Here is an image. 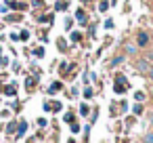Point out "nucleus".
<instances>
[{
	"label": "nucleus",
	"mask_w": 153,
	"mask_h": 143,
	"mask_svg": "<svg viewBox=\"0 0 153 143\" xmlns=\"http://www.w3.org/2000/svg\"><path fill=\"white\" fill-rule=\"evenodd\" d=\"M27 38H30V32H27V30H23V32L19 34V40H27Z\"/></svg>",
	"instance_id": "4be33fe9"
},
{
	"label": "nucleus",
	"mask_w": 153,
	"mask_h": 143,
	"mask_svg": "<svg viewBox=\"0 0 153 143\" xmlns=\"http://www.w3.org/2000/svg\"><path fill=\"white\" fill-rule=\"evenodd\" d=\"M151 95H153V88H151Z\"/></svg>",
	"instance_id": "c9c22d12"
},
{
	"label": "nucleus",
	"mask_w": 153,
	"mask_h": 143,
	"mask_svg": "<svg viewBox=\"0 0 153 143\" xmlns=\"http://www.w3.org/2000/svg\"><path fill=\"white\" fill-rule=\"evenodd\" d=\"M34 86H36V78H27V80H25V88L32 93V91H34Z\"/></svg>",
	"instance_id": "f8f14e48"
},
{
	"label": "nucleus",
	"mask_w": 153,
	"mask_h": 143,
	"mask_svg": "<svg viewBox=\"0 0 153 143\" xmlns=\"http://www.w3.org/2000/svg\"><path fill=\"white\" fill-rule=\"evenodd\" d=\"M134 67H136V70H138L140 74H147L151 65H149V61H147L145 57H140V59H136V61H134Z\"/></svg>",
	"instance_id": "7ed1b4c3"
},
{
	"label": "nucleus",
	"mask_w": 153,
	"mask_h": 143,
	"mask_svg": "<svg viewBox=\"0 0 153 143\" xmlns=\"http://www.w3.org/2000/svg\"><path fill=\"white\" fill-rule=\"evenodd\" d=\"M61 88H63V82H53L51 88H48V95H55V93H59Z\"/></svg>",
	"instance_id": "423d86ee"
},
{
	"label": "nucleus",
	"mask_w": 153,
	"mask_h": 143,
	"mask_svg": "<svg viewBox=\"0 0 153 143\" xmlns=\"http://www.w3.org/2000/svg\"><path fill=\"white\" fill-rule=\"evenodd\" d=\"M145 97H147V95H145L143 91H136V93H134V99H136L138 103H143V101H145Z\"/></svg>",
	"instance_id": "4468645a"
},
{
	"label": "nucleus",
	"mask_w": 153,
	"mask_h": 143,
	"mask_svg": "<svg viewBox=\"0 0 153 143\" xmlns=\"http://www.w3.org/2000/svg\"><path fill=\"white\" fill-rule=\"evenodd\" d=\"M113 91H115L117 95H124V93L128 91V80H126V76H124V74H115V82H113Z\"/></svg>",
	"instance_id": "f257e3e1"
},
{
	"label": "nucleus",
	"mask_w": 153,
	"mask_h": 143,
	"mask_svg": "<svg viewBox=\"0 0 153 143\" xmlns=\"http://www.w3.org/2000/svg\"><path fill=\"white\" fill-rule=\"evenodd\" d=\"M143 143H153V130H149V133L145 135V139H143Z\"/></svg>",
	"instance_id": "6ab92c4d"
},
{
	"label": "nucleus",
	"mask_w": 153,
	"mask_h": 143,
	"mask_svg": "<svg viewBox=\"0 0 153 143\" xmlns=\"http://www.w3.org/2000/svg\"><path fill=\"white\" fill-rule=\"evenodd\" d=\"M151 2H153V0H151Z\"/></svg>",
	"instance_id": "e433bc0d"
},
{
	"label": "nucleus",
	"mask_w": 153,
	"mask_h": 143,
	"mask_svg": "<svg viewBox=\"0 0 153 143\" xmlns=\"http://www.w3.org/2000/svg\"><path fill=\"white\" fill-rule=\"evenodd\" d=\"M69 126H71V133H78V130H80V124H78V122H71Z\"/></svg>",
	"instance_id": "b1692460"
},
{
	"label": "nucleus",
	"mask_w": 153,
	"mask_h": 143,
	"mask_svg": "<svg viewBox=\"0 0 153 143\" xmlns=\"http://www.w3.org/2000/svg\"><path fill=\"white\" fill-rule=\"evenodd\" d=\"M76 19L80 21V23H86V13L80 9V11H76Z\"/></svg>",
	"instance_id": "9b49d317"
},
{
	"label": "nucleus",
	"mask_w": 153,
	"mask_h": 143,
	"mask_svg": "<svg viewBox=\"0 0 153 143\" xmlns=\"http://www.w3.org/2000/svg\"><path fill=\"white\" fill-rule=\"evenodd\" d=\"M124 59H126L124 55H117V57H113V59H111V63H109V67H117L120 63H124Z\"/></svg>",
	"instance_id": "6e6552de"
},
{
	"label": "nucleus",
	"mask_w": 153,
	"mask_h": 143,
	"mask_svg": "<svg viewBox=\"0 0 153 143\" xmlns=\"http://www.w3.org/2000/svg\"><path fill=\"white\" fill-rule=\"evenodd\" d=\"M46 124H48V122H46V118H38V126H42V128H44Z\"/></svg>",
	"instance_id": "bb28decb"
},
{
	"label": "nucleus",
	"mask_w": 153,
	"mask_h": 143,
	"mask_svg": "<svg viewBox=\"0 0 153 143\" xmlns=\"http://www.w3.org/2000/svg\"><path fill=\"white\" fill-rule=\"evenodd\" d=\"M0 53H2V46H0Z\"/></svg>",
	"instance_id": "f704fd0d"
},
{
	"label": "nucleus",
	"mask_w": 153,
	"mask_h": 143,
	"mask_svg": "<svg viewBox=\"0 0 153 143\" xmlns=\"http://www.w3.org/2000/svg\"><path fill=\"white\" fill-rule=\"evenodd\" d=\"M111 7L109 0H99V13H107V9Z\"/></svg>",
	"instance_id": "0eeeda50"
},
{
	"label": "nucleus",
	"mask_w": 153,
	"mask_h": 143,
	"mask_svg": "<svg viewBox=\"0 0 153 143\" xmlns=\"http://www.w3.org/2000/svg\"><path fill=\"white\" fill-rule=\"evenodd\" d=\"M2 93H4V95H9V97H13V95H17V84H15V82H11V84H7Z\"/></svg>",
	"instance_id": "20e7f679"
},
{
	"label": "nucleus",
	"mask_w": 153,
	"mask_h": 143,
	"mask_svg": "<svg viewBox=\"0 0 153 143\" xmlns=\"http://www.w3.org/2000/svg\"><path fill=\"white\" fill-rule=\"evenodd\" d=\"M67 143H76V141H74V139H69V141H67Z\"/></svg>",
	"instance_id": "473e14b6"
},
{
	"label": "nucleus",
	"mask_w": 153,
	"mask_h": 143,
	"mask_svg": "<svg viewBox=\"0 0 153 143\" xmlns=\"http://www.w3.org/2000/svg\"><path fill=\"white\" fill-rule=\"evenodd\" d=\"M105 28L111 30V28H113V19H107V21H105Z\"/></svg>",
	"instance_id": "cd10ccee"
},
{
	"label": "nucleus",
	"mask_w": 153,
	"mask_h": 143,
	"mask_svg": "<svg viewBox=\"0 0 153 143\" xmlns=\"http://www.w3.org/2000/svg\"><path fill=\"white\" fill-rule=\"evenodd\" d=\"M71 120H74V114H71V112H67V114H65V122H69V124H71Z\"/></svg>",
	"instance_id": "a878e982"
},
{
	"label": "nucleus",
	"mask_w": 153,
	"mask_h": 143,
	"mask_svg": "<svg viewBox=\"0 0 153 143\" xmlns=\"http://www.w3.org/2000/svg\"><path fill=\"white\" fill-rule=\"evenodd\" d=\"M25 130H27V122H25V120H21V122L17 124V137H21Z\"/></svg>",
	"instance_id": "1a4fd4ad"
},
{
	"label": "nucleus",
	"mask_w": 153,
	"mask_h": 143,
	"mask_svg": "<svg viewBox=\"0 0 153 143\" xmlns=\"http://www.w3.org/2000/svg\"><path fill=\"white\" fill-rule=\"evenodd\" d=\"M9 7H11V9H17V11H25V9H27L25 2H9Z\"/></svg>",
	"instance_id": "9d476101"
},
{
	"label": "nucleus",
	"mask_w": 153,
	"mask_h": 143,
	"mask_svg": "<svg viewBox=\"0 0 153 143\" xmlns=\"http://www.w3.org/2000/svg\"><path fill=\"white\" fill-rule=\"evenodd\" d=\"M55 9H57V11H65V9H67V2H63V0H61V2H57Z\"/></svg>",
	"instance_id": "aec40b11"
},
{
	"label": "nucleus",
	"mask_w": 153,
	"mask_h": 143,
	"mask_svg": "<svg viewBox=\"0 0 153 143\" xmlns=\"http://www.w3.org/2000/svg\"><path fill=\"white\" fill-rule=\"evenodd\" d=\"M149 126L153 128V112H149Z\"/></svg>",
	"instance_id": "c756f323"
},
{
	"label": "nucleus",
	"mask_w": 153,
	"mask_h": 143,
	"mask_svg": "<svg viewBox=\"0 0 153 143\" xmlns=\"http://www.w3.org/2000/svg\"><path fill=\"white\" fill-rule=\"evenodd\" d=\"M88 112H90V107H88L86 103H82V105H80V114H82V116H88Z\"/></svg>",
	"instance_id": "f3484780"
},
{
	"label": "nucleus",
	"mask_w": 153,
	"mask_h": 143,
	"mask_svg": "<svg viewBox=\"0 0 153 143\" xmlns=\"http://www.w3.org/2000/svg\"><path fill=\"white\" fill-rule=\"evenodd\" d=\"M15 128H17V122H9V124H7V133H9V135H13Z\"/></svg>",
	"instance_id": "2eb2a0df"
},
{
	"label": "nucleus",
	"mask_w": 153,
	"mask_h": 143,
	"mask_svg": "<svg viewBox=\"0 0 153 143\" xmlns=\"http://www.w3.org/2000/svg\"><path fill=\"white\" fill-rule=\"evenodd\" d=\"M136 46H138V49L149 46V34H147V32H138V34H136Z\"/></svg>",
	"instance_id": "f03ea898"
},
{
	"label": "nucleus",
	"mask_w": 153,
	"mask_h": 143,
	"mask_svg": "<svg viewBox=\"0 0 153 143\" xmlns=\"http://www.w3.org/2000/svg\"><path fill=\"white\" fill-rule=\"evenodd\" d=\"M132 112H134V116H143V112H145V109H143V105H134V107H132Z\"/></svg>",
	"instance_id": "a211bd4d"
},
{
	"label": "nucleus",
	"mask_w": 153,
	"mask_h": 143,
	"mask_svg": "<svg viewBox=\"0 0 153 143\" xmlns=\"http://www.w3.org/2000/svg\"><path fill=\"white\" fill-rule=\"evenodd\" d=\"M71 40H74V42H80V40H82V34H80V32H74V34H71Z\"/></svg>",
	"instance_id": "412c9836"
},
{
	"label": "nucleus",
	"mask_w": 153,
	"mask_h": 143,
	"mask_svg": "<svg viewBox=\"0 0 153 143\" xmlns=\"http://www.w3.org/2000/svg\"><path fill=\"white\" fill-rule=\"evenodd\" d=\"M92 95H94V91H92L90 86H86V88H84V97H86V99H92Z\"/></svg>",
	"instance_id": "dca6fc26"
},
{
	"label": "nucleus",
	"mask_w": 153,
	"mask_h": 143,
	"mask_svg": "<svg viewBox=\"0 0 153 143\" xmlns=\"http://www.w3.org/2000/svg\"><path fill=\"white\" fill-rule=\"evenodd\" d=\"M34 55H36V57H42V55H44V49H42V46H40V49H36V51H34Z\"/></svg>",
	"instance_id": "393cba45"
},
{
	"label": "nucleus",
	"mask_w": 153,
	"mask_h": 143,
	"mask_svg": "<svg viewBox=\"0 0 153 143\" xmlns=\"http://www.w3.org/2000/svg\"><path fill=\"white\" fill-rule=\"evenodd\" d=\"M145 59H147V61H153V51H151V53H147V57H145Z\"/></svg>",
	"instance_id": "2f4dec72"
},
{
	"label": "nucleus",
	"mask_w": 153,
	"mask_h": 143,
	"mask_svg": "<svg viewBox=\"0 0 153 143\" xmlns=\"http://www.w3.org/2000/svg\"><path fill=\"white\" fill-rule=\"evenodd\" d=\"M48 105H51V112H61V103L59 101H48Z\"/></svg>",
	"instance_id": "ddd939ff"
},
{
	"label": "nucleus",
	"mask_w": 153,
	"mask_h": 143,
	"mask_svg": "<svg viewBox=\"0 0 153 143\" xmlns=\"http://www.w3.org/2000/svg\"><path fill=\"white\" fill-rule=\"evenodd\" d=\"M147 76H149V80H151V82H153V65H151V67H149V72H147Z\"/></svg>",
	"instance_id": "c85d7f7f"
},
{
	"label": "nucleus",
	"mask_w": 153,
	"mask_h": 143,
	"mask_svg": "<svg viewBox=\"0 0 153 143\" xmlns=\"http://www.w3.org/2000/svg\"><path fill=\"white\" fill-rule=\"evenodd\" d=\"M44 4V0H34V7H42Z\"/></svg>",
	"instance_id": "7c9ffc66"
},
{
	"label": "nucleus",
	"mask_w": 153,
	"mask_h": 143,
	"mask_svg": "<svg viewBox=\"0 0 153 143\" xmlns=\"http://www.w3.org/2000/svg\"><path fill=\"white\" fill-rule=\"evenodd\" d=\"M111 2H117V0H111Z\"/></svg>",
	"instance_id": "72a5a7b5"
},
{
	"label": "nucleus",
	"mask_w": 153,
	"mask_h": 143,
	"mask_svg": "<svg viewBox=\"0 0 153 143\" xmlns=\"http://www.w3.org/2000/svg\"><path fill=\"white\" fill-rule=\"evenodd\" d=\"M136 53H138L136 42H126V55H136Z\"/></svg>",
	"instance_id": "39448f33"
},
{
	"label": "nucleus",
	"mask_w": 153,
	"mask_h": 143,
	"mask_svg": "<svg viewBox=\"0 0 153 143\" xmlns=\"http://www.w3.org/2000/svg\"><path fill=\"white\" fill-rule=\"evenodd\" d=\"M21 19V15H9L7 17V21H19Z\"/></svg>",
	"instance_id": "5701e85b"
}]
</instances>
